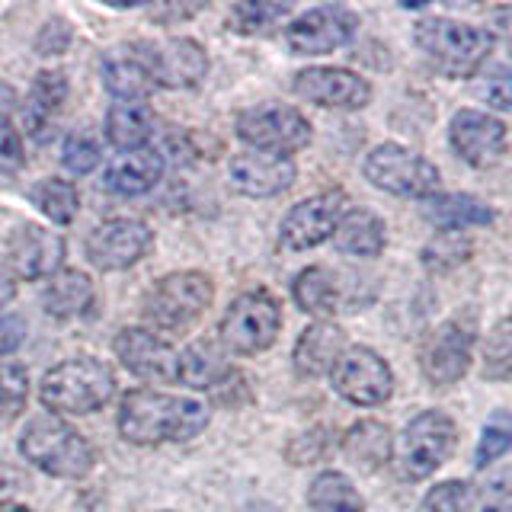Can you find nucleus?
<instances>
[{
    "instance_id": "obj_28",
    "label": "nucleus",
    "mask_w": 512,
    "mask_h": 512,
    "mask_svg": "<svg viewBox=\"0 0 512 512\" xmlns=\"http://www.w3.org/2000/svg\"><path fill=\"white\" fill-rule=\"evenodd\" d=\"M68 100V77L61 71H42L32 80V90L26 96V132L32 138L45 141L48 138V125H52V116L61 109V103Z\"/></svg>"
},
{
    "instance_id": "obj_30",
    "label": "nucleus",
    "mask_w": 512,
    "mask_h": 512,
    "mask_svg": "<svg viewBox=\"0 0 512 512\" xmlns=\"http://www.w3.org/2000/svg\"><path fill=\"white\" fill-rule=\"evenodd\" d=\"M103 87L116 96V100H148V93L154 90V80H151L144 55L112 52L103 61Z\"/></svg>"
},
{
    "instance_id": "obj_9",
    "label": "nucleus",
    "mask_w": 512,
    "mask_h": 512,
    "mask_svg": "<svg viewBox=\"0 0 512 512\" xmlns=\"http://www.w3.org/2000/svg\"><path fill=\"white\" fill-rule=\"evenodd\" d=\"M237 138L250 144V151L292 157L308 148L311 122L295 106H253L237 116Z\"/></svg>"
},
{
    "instance_id": "obj_7",
    "label": "nucleus",
    "mask_w": 512,
    "mask_h": 512,
    "mask_svg": "<svg viewBox=\"0 0 512 512\" xmlns=\"http://www.w3.org/2000/svg\"><path fill=\"white\" fill-rule=\"evenodd\" d=\"M282 330V308L266 288H253L231 301L221 317V346L237 356H256L266 352Z\"/></svg>"
},
{
    "instance_id": "obj_31",
    "label": "nucleus",
    "mask_w": 512,
    "mask_h": 512,
    "mask_svg": "<svg viewBox=\"0 0 512 512\" xmlns=\"http://www.w3.org/2000/svg\"><path fill=\"white\" fill-rule=\"evenodd\" d=\"M311 512H365V500L343 471H324L308 487Z\"/></svg>"
},
{
    "instance_id": "obj_3",
    "label": "nucleus",
    "mask_w": 512,
    "mask_h": 512,
    "mask_svg": "<svg viewBox=\"0 0 512 512\" xmlns=\"http://www.w3.org/2000/svg\"><path fill=\"white\" fill-rule=\"evenodd\" d=\"M416 45L426 55V61L445 77H471L480 71L493 52V36L487 29L448 20V16H429L416 23L413 32Z\"/></svg>"
},
{
    "instance_id": "obj_42",
    "label": "nucleus",
    "mask_w": 512,
    "mask_h": 512,
    "mask_svg": "<svg viewBox=\"0 0 512 512\" xmlns=\"http://www.w3.org/2000/svg\"><path fill=\"white\" fill-rule=\"evenodd\" d=\"M26 164L23 138L20 128H13V122L0 112V173H16Z\"/></svg>"
},
{
    "instance_id": "obj_5",
    "label": "nucleus",
    "mask_w": 512,
    "mask_h": 512,
    "mask_svg": "<svg viewBox=\"0 0 512 512\" xmlns=\"http://www.w3.org/2000/svg\"><path fill=\"white\" fill-rule=\"evenodd\" d=\"M112 394H116V375L112 368L93 356H77L55 365L52 372H45L39 384V400L45 410L84 416L106 407Z\"/></svg>"
},
{
    "instance_id": "obj_10",
    "label": "nucleus",
    "mask_w": 512,
    "mask_h": 512,
    "mask_svg": "<svg viewBox=\"0 0 512 512\" xmlns=\"http://www.w3.org/2000/svg\"><path fill=\"white\" fill-rule=\"evenodd\" d=\"M333 391L356 407H378L394 394V372L375 349L349 346L330 372Z\"/></svg>"
},
{
    "instance_id": "obj_26",
    "label": "nucleus",
    "mask_w": 512,
    "mask_h": 512,
    "mask_svg": "<svg viewBox=\"0 0 512 512\" xmlns=\"http://www.w3.org/2000/svg\"><path fill=\"white\" fill-rule=\"evenodd\" d=\"M93 301V282L80 269H61L48 276V285L42 288V308L55 320H71L84 314Z\"/></svg>"
},
{
    "instance_id": "obj_46",
    "label": "nucleus",
    "mask_w": 512,
    "mask_h": 512,
    "mask_svg": "<svg viewBox=\"0 0 512 512\" xmlns=\"http://www.w3.org/2000/svg\"><path fill=\"white\" fill-rule=\"evenodd\" d=\"M500 490H496V500H490L487 506H484V512H509V500H506V490H503V484H496Z\"/></svg>"
},
{
    "instance_id": "obj_43",
    "label": "nucleus",
    "mask_w": 512,
    "mask_h": 512,
    "mask_svg": "<svg viewBox=\"0 0 512 512\" xmlns=\"http://www.w3.org/2000/svg\"><path fill=\"white\" fill-rule=\"evenodd\" d=\"M26 340V320L16 314H0V359L10 356Z\"/></svg>"
},
{
    "instance_id": "obj_34",
    "label": "nucleus",
    "mask_w": 512,
    "mask_h": 512,
    "mask_svg": "<svg viewBox=\"0 0 512 512\" xmlns=\"http://www.w3.org/2000/svg\"><path fill=\"white\" fill-rule=\"evenodd\" d=\"M32 202H36L39 212L45 218H52L55 224H71L80 208L77 186L71 180H58V176H48V180H42L32 189Z\"/></svg>"
},
{
    "instance_id": "obj_40",
    "label": "nucleus",
    "mask_w": 512,
    "mask_h": 512,
    "mask_svg": "<svg viewBox=\"0 0 512 512\" xmlns=\"http://www.w3.org/2000/svg\"><path fill=\"white\" fill-rule=\"evenodd\" d=\"M426 512H468L474 506V487L464 480H442L423 500Z\"/></svg>"
},
{
    "instance_id": "obj_1",
    "label": "nucleus",
    "mask_w": 512,
    "mask_h": 512,
    "mask_svg": "<svg viewBox=\"0 0 512 512\" xmlns=\"http://www.w3.org/2000/svg\"><path fill=\"white\" fill-rule=\"evenodd\" d=\"M212 420L205 400L164 394L154 388H135L122 397L119 432L132 445L192 442Z\"/></svg>"
},
{
    "instance_id": "obj_25",
    "label": "nucleus",
    "mask_w": 512,
    "mask_h": 512,
    "mask_svg": "<svg viewBox=\"0 0 512 512\" xmlns=\"http://www.w3.org/2000/svg\"><path fill=\"white\" fill-rule=\"evenodd\" d=\"M384 231L388 228H384V221L375 212H368V208H346L333 231V247L343 256H365V260H372V256L384 250V240H388Z\"/></svg>"
},
{
    "instance_id": "obj_48",
    "label": "nucleus",
    "mask_w": 512,
    "mask_h": 512,
    "mask_svg": "<svg viewBox=\"0 0 512 512\" xmlns=\"http://www.w3.org/2000/svg\"><path fill=\"white\" fill-rule=\"evenodd\" d=\"M164 512H170V509H164Z\"/></svg>"
},
{
    "instance_id": "obj_21",
    "label": "nucleus",
    "mask_w": 512,
    "mask_h": 512,
    "mask_svg": "<svg viewBox=\"0 0 512 512\" xmlns=\"http://www.w3.org/2000/svg\"><path fill=\"white\" fill-rule=\"evenodd\" d=\"M349 349L346 343V330L336 327L333 320H317V324L304 327L295 352H292V362H295V372L301 378H320V375H330L333 365L340 362V356Z\"/></svg>"
},
{
    "instance_id": "obj_47",
    "label": "nucleus",
    "mask_w": 512,
    "mask_h": 512,
    "mask_svg": "<svg viewBox=\"0 0 512 512\" xmlns=\"http://www.w3.org/2000/svg\"><path fill=\"white\" fill-rule=\"evenodd\" d=\"M0 512H32L29 506L16 503V500H0Z\"/></svg>"
},
{
    "instance_id": "obj_15",
    "label": "nucleus",
    "mask_w": 512,
    "mask_h": 512,
    "mask_svg": "<svg viewBox=\"0 0 512 512\" xmlns=\"http://www.w3.org/2000/svg\"><path fill=\"white\" fill-rule=\"evenodd\" d=\"M455 154L477 170L496 167L506 154V125L480 109H458L448 125Z\"/></svg>"
},
{
    "instance_id": "obj_19",
    "label": "nucleus",
    "mask_w": 512,
    "mask_h": 512,
    "mask_svg": "<svg viewBox=\"0 0 512 512\" xmlns=\"http://www.w3.org/2000/svg\"><path fill=\"white\" fill-rule=\"evenodd\" d=\"M228 176L240 196L269 199V196H282L285 189H292L298 170H295L292 157H279V154H266V151H244V154L231 157Z\"/></svg>"
},
{
    "instance_id": "obj_11",
    "label": "nucleus",
    "mask_w": 512,
    "mask_h": 512,
    "mask_svg": "<svg viewBox=\"0 0 512 512\" xmlns=\"http://www.w3.org/2000/svg\"><path fill=\"white\" fill-rule=\"evenodd\" d=\"M359 32V16L346 7H314L288 23L285 45L292 55H330Z\"/></svg>"
},
{
    "instance_id": "obj_38",
    "label": "nucleus",
    "mask_w": 512,
    "mask_h": 512,
    "mask_svg": "<svg viewBox=\"0 0 512 512\" xmlns=\"http://www.w3.org/2000/svg\"><path fill=\"white\" fill-rule=\"evenodd\" d=\"M512 368V336H509V317H503L487 336L484 346V375L490 381H506Z\"/></svg>"
},
{
    "instance_id": "obj_29",
    "label": "nucleus",
    "mask_w": 512,
    "mask_h": 512,
    "mask_svg": "<svg viewBox=\"0 0 512 512\" xmlns=\"http://www.w3.org/2000/svg\"><path fill=\"white\" fill-rule=\"evenodd\" d=\"M292 295L298 301V308L304 314H311L317 320H333L336 311H340V285H336V276L327 266H308L295 276Z\"/></svg>"
},
{
    "instance_id": "obj_33",
    "label": "nucleus",
    "mask_w": 512,
    "mask_h": 512,
    "mask_svg": "<svg viewBox=\"0 0 512 512\" xmlns=\"http://www.w3.org/2000/svg\"><path fill=\"white\" fill-rule=\"evenodd\" d=\"M474 253V240L464 231H436V237H429V244L423 247V266L429 272H452L461 263H468Z\"/></svg>"
},
{
    "instance_id": "obj_45",
    "label": "nucleus",
    "mask_w": 512,
    "mask_h": 512,
    "mask_svg": "<svg viewBox=\"0 0 512 512\" xmlns=\"http://www.w3.org/2000/svg\"><path fill=\"white\" fill-rule=\"evenodd\" d=\"M13 298H16V279H13V272L0 263V308H7Z\"/></svg>"
},
{
    "instance_id": "obj_13",
    "label": "nucleus",
    "mask_w": 512,
    "mask_h": 512,
    "mask_svg": "<svg viewBox=\"0 0 512 512\" xmlns=\"http://www.w3.org/2000/svg\"><path fill=\"white\" fill-rule=\"evenodd\" d=\"M474 356V333L461 320H445L426 336L420 352L423 378L432 388H448V384L461 381L471 368Z\"/></svg>"
},
{
    "instance_id": "obj_14",
    "label": "nucleus",
    "mask_w": 512,
    "mask_h": 512,
    "mask_svg": "<svg viewBox=\"0 0 512 512\" xmlns=\"http://www.w3.org/2000/svg\"><path fill=\"white\" fill-rule=\"evenodd\" d=\"M343 212H346V192L340 189L317 192V196L292 205V212L282 218V231H279L282 247L311 250L317 244H324V240L333 237Z\"/></svg>"
},
{
    "instance_id": "obj_35",
    "label": "nucleus",
    "mask_w": 512,
    "mask_h": 512,
    "mask_svg": "<svg viewBox=\"0 0 512 512\" xmlns=\"http://www.w3.org/2000/svg\"><path fill=\"white\" fill-rule=\"evenodd\" d=\"M292 13V4H269V0H244L234 4L228 13V29L240 32V36H253L269 26H276L279 20Z\"/></svg>"
},
{
    "instance_id": "obj_17",
    "label": "nucleus",
    "mask_w": 512,
    "mask_h": 512,
    "mask_svg": "<svg viewBox=\"0 0 512 512\" xmlns=\"http://www.w3.org/2000/svg\"><path fill=\"white\" fill-rule=\"evenodd\" d=\"M154 87L164 90H189L199 87L208 74V55L196 39H167L160 45H151L144 52Z\"/></svg>"
},
{
    "instance_id": "obj_27",
    "label": "nucleus",
    "mask_w": 512,
    "mask_h": 512,
    "mask_svg": "<svg viewBox=\"0 0 512 512\" xmlns=\"http://www.w3.org/2000/svg\"><path fill=\"white\" fill-rule=\"evenodd\" d=\"M394 452V439H391V429L388 423H378V420H362L352 426L346 436H343V455L352 468H359L365 474H372L378 468L388 464Z\"/></svg>"
},
{
    "instance_id": "obj_20",
    "label": "nucleus",
    "mask_w": 512,
    "mask_h": 512,
    "mask_svg": "<svg viewBox=\"0 0 512 512\" xmlns=\"http://www.w3.org/2000/svg\"><path fill=\"white\" fill-rule=\"evenodd\" d=\"M119 362L141 381H176V349L164 336L151 333L148 327H125L119 330L116 343Z\"/></svg>"
},
{
    "instance_id": "obj_8",
    "label": "nucleus",
    "mask_w": 512,
    "mask_h": 512,
    "mask_svg": "<svg viewBox=\"0 0 512 512\" xmlns=\"http://www.w3.org/2000/svg\"><path fill=\"white\" fill-rule=\"evenodd\" d=\"M458 445V426L442 410H423L407 423L397 442V468L407 480H426L452 458Z\"/></svg>"
},
{
    "instance_id": "obj_2",
    "label": "nucleus",
    "mask_w": 512,
    "mask_h": 512,
    "mask_svg": "<svg viewBox=\"0 0 512 512\" xmlns=\"http://www.w3.org/2000/svg\"><path fill=\"white\" fill-rule=\"evenodd\" d=\"M215 301V282L196 269L170 272L160 279L141 304L151 333H189Z\"/></svg>"
},
{
    "instance_id": "obj_44",
    "label": "nucleus",
    "mask_w": 512,
    "mask_h": 512,
    "mask_svg": "<svg viewBox=\"0 0 512 512\" xmlns=\"http://www.w3.org/2000/svg\"><path fill=\"white\" fill-rule=\"evenodd\" d=\"M484 100H487V106L500 109V112H506L512 106V90H509V74L506 71H496L493 77H487Z\"/></svg>"
},
{
    "instance_id": "obj_24",
    "label": "nucleus",
    "mask_w": 512,
    "mask_h": 512,
    "mask_svg": "<svg viewBox=\"0 0 512 512\" xmlns=\"http://www.w3.org/2000/svg\"><path fill=\"white\" fill-rule=\"evenodd\" d=\"M154 109L144 100H116L106 112V141L119 151L148 148L154 138Z\"/></svg>"
},
{
    "instance_id": "obj_41",
    "label": "nucleus",
    "mask_w": 512,
    "mask_h": 512,
    "mask_svg": "<svg viewBox=\"0 0 512 512\" xmlns=\"http://www.w3.org/2000/svg\"><path fill=\"white\" fill-rule=\"evenodd\" d=\"M330 445H333L330 429L317 426V429L304 432V436H298L292 445H288V461H292V464H317L330 452Z\"/></svg>"
},
{
    "instance_id": "obj_37",
    "label": "nucleus",
    "mask_w": 512,
    "mask_h": 512,
    "mask_svg": "<svg viewBox=\"0 0 512 512\" xmlns=\"http://www.w3.org/2000/svg\"><path fill=\"white\" fill-rule=\"evenodd\" d=\"M103 151H100V141H96L90 132H71L68 141L61 148V164L68 173L74 176H87L100 167Z\"/></svg>"
},
{
    "instance_id": "obj_23",
    "label": "nucleus",
    "mask_w": 512,
    "mask_h": 512,
    "mask_svg": "<svg viewBox=\"0 0 512 512\" xmlns=\"http://www.w3.org/2000/svg\"><path fill=\"white\" fill-rule=\"evenodd\" d=\"M231 372V356L218 340H196L176 352V381L192 391H215Z\"/></svg>"
},
{
    "instance_id": "obj_32",
    "label": "nucleus",
    "mask_w": 512,
    "mask_h": 512,
    "mask_svg": "<svg viewBox=\"0 0 512 512\" xmlns=\"http://www.w3.org/2000/svg\"><path fill=\"white\" fill-rule=\"evenodd\" d=\"M426 218L436 221L439 228L448 231H464V228H477V224H490L493 212L490 208L474 199V196H432L426 205Z\"/></svg>"
},
{
    "instance_id": "obj_22",
    "label": "nucleus",
    "mask_w": 512,
    "mask_h": 512,
    "mask_svg": "<svg viewBox=\"0 0 512 512\" xmlns=\"http://www.w3.org/2000/svg\"><path fill=\"white\" fill-rule=\"evenodd\" d=\"M160 176H164V154L154 148L122 151L106 164L103 170V189L116 192V196H144L151 192Z\"/></svg>"
},
{
    "instance_id": "obj_18",
    "label": "nucleus",
    "mask_w": 512,
    "mask_h": 512,
    "mask_svg": "<svg viewBox=\"0 0 512 512\" xmlns=\"http://www.w3.org/2000/svg\"><path fill=\"white\" fill-rule=\"evenodd\" d=\"M301 100L324 109H362L372 103V84L349 68H308L295 77Z\"/></svg>"
},
{
    "instance_id": "obj_12",
    "label": "nucleus",
    "mask_w": 512,
    "mask_h": 512,
    "mask_svg": "<svg viewBox=\"0 0 512 512\" xmlns=\"http://www.w3.org/2000/svg\"><path fill=\"white\" fill-rule=\"evenodd\" d=\"M154 247V231L138 218H112L87 237V260L103 272L135 266Z\"/></svg>"
},
{
    "instance_id": "obj_4",
    "label": "nucleus",
    "mask_w": 512,
    "mask_h": 512,
    "mask_svg": "<svg viewBox=\"0 0 512 512\" xmlns=\"http://www.w3.org/2000/svg\"><path fill=\"white\" fill-rule=\"evenodd\" d=\"M20 455L48 477L80 480L93 471V448L74 426L55 413H42L20 436Z\"/></svg>"
},
{
    "instance_id": "obj_39",
    "label": "nucleus",
    "mask_w": 512,
    "mask_h": 512,
    "mask_svg": "<svg viewBox=\"0 0 512 512\" xmlns=\"http://www.w3.org/2000/svg\"><path fill=\"white\" fill-rule=\"evenodd\" d=\"M512 445V426H509V416L506 413H496L493 420L484 426V436L477 442V455H474V464L480 471L490 468L496 458H503Z\"/></svg>"
},
{
    "instance_id": "obj_6",
    "label": "nucleus",
    "mask_w": 512,
    "mask_h": 512,
    "mask_svg": "<svg viewBox=\"0 0 512 512\" xmlns=\"http://www.w3.org/2000/svg\"><path fill=\"white\" fill-rule=\"evenodd\" d=\"M362 170L375 189H384L400 199H432L439 196L442 186L439 167L397 141H384L368 151Z\"/></svg>"
},
{
    "instance_id": "obj_16",
    "label": "nucleus",
    "mask_w": 512,
    "mask_h": 512,
    "mask_svg": "<svg viewBox=\"0 0 512 512\" xmlns=\"http://www.w3.org/2000/svg\"><path fill=\"white\" fill-rule=\"evenodd\" d=\"M64 240L42 224H20L7 237V269L13 279H48L61 269Z\"/></svg>"
},
{
    "instance_id": "obj_36",
    "label": "nucleus",
    "mask_w": 512,
    "mask_h": 512,
    "mask_svg": "<svg viewBox=\"0 0 512 512\" xmlns=\"http://www.w3.org/2000/svg\"><path fill=\"white\" fill-rule=\"evenodd\" d=\"M29 400V375L23 365L4 362L0 365V429L13 426L23 416Z\"/></svg>"
}]
</instances>
